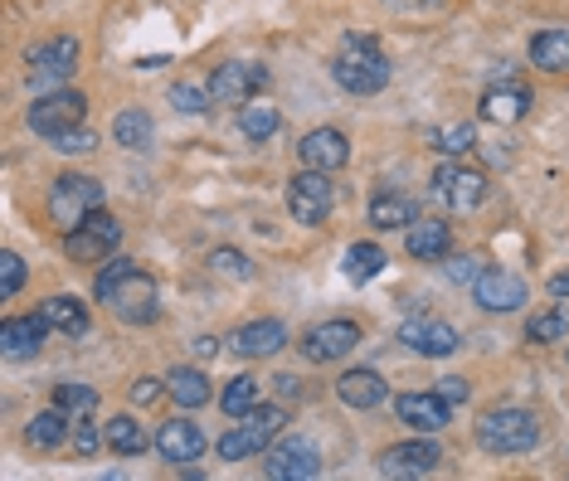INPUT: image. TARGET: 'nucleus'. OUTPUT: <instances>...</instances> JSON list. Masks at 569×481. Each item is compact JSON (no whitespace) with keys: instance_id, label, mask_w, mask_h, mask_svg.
Segmentation results:
<instances>
[{"instance_id":"obj_1","label":"nucleus","mask_w":569,"mask_h":481,"mask_svg":"<svg viewBox=\"0 0 569 481\" xmlns=\"http://www.w3.org/2000/svg\"><path fill=\"white\" fill-rule=\"evenodd\" d=\"M331 78L346 88V93H356V98H375V93H385V83H390V59H385L380 39L366 34V30L346 34L341 44H336Z\"/></svg>"},{"instance_id":"obj_2","label":"nucleus","mask_w":569,"mask_h":481,"mask_svg":"<svg viewBox=\"0 0 569 481\" xmlns=\"http://www.w3.org/2000/svg\"><path fill=\"white\" fill-rule=\"evenodd\" d=\"M540 438H546L540 413L526 404H497L477 419V448L491 458H521V452L540 448Z\"/></svg>"},{"instance_id":"obj_3","label":"nucleus","mask_w":569,"mask_h":481,"mask_svg":"<svg viewBox=\"0 0 569 481\" xmlns=\"http://www.w3.org/2000/svg\"><path fill=\"white\" fill-rule=\"evenodd\" d=\"M79 54H83V44L73 34H49L40 39V44H30L24 49V63H30V93L40 98V93H59V88H69V78L79 73Z\"/></svg>"},{"instance_id":"obj_4","label":"nucleus","mask_w":569,"mask_h":481,"mask_svg":"<svg viewBox=\"0 0 569 481\" xmlns=\"http://www.w3.org/2000/svg\"><path fill=\"white\" fill-rule=\"evenodd\" d=\"M288 428V409L282 404H258L239 423H229V433L219 438V458L224 462H249L258 452H268L278 443V433Z\"/></svg>"},{"instance_id":"obj_5","label":"nucleus","mask_w":569,"mask_h":481,"mask_svg":"<svg viewBox=\"0 0 569 481\" xmlns=\"http://www.w3.org/2000/svg\"><path fill=\"white\" fill-rule=\"evenodd\" d=\"M433 194L452 214H472L487 204L491 180H487V171H477V166L462 161V156H443V166L433 171Z\"/></svg>"},{"instance_id":"obj_6","label":"nucleus","mask_w":569,"mask_h":481,"mask_svg":"<svg viewBox=\"0 0 569 481\" xmlns=\"http://www.w3.org/2000/svg\"><path fill=\"white\" fill-rule=\"evenodd\" d=\"M102 302H108L112 317L127 321V327H151V321L161 317V288H157V278H147L141 268H127Z\"/></svg>"},{"instance_id":"obj_7","label":"nucleus","mask_w":569,"mask_h":481,"mask_svg":"<svg viewBox=\"0 0 569 481\" xmlns=\"http://www.w3.org/2000/svg\"><path fill=\"white\" fill-rule=\"evenodd\" d=\"M98 210H102V186L93 176H59L54 190H49V219H54L63 233L88 224Z\"/></svg>"},{"instance_id":"obj_8","label":"nucleus","mask_w":569,"mask_h":481,"mask_svg":"<svg viewBox=\"0 0 569 481\" xmlns=\"http://www.w3.org/2000/svg\"><path fill=\"white\" fill-rule=\"evenodd\" d=\"M24 122H30L34 137H49L54 141L59 132H69V127H83L88 122V98L79 88H59V93H40L30 102V112H24Z\"/></svg>"},{"instance_id":"obj_9","label":"nucleus","mask_w":569,"mask_h":481,"mask_svg":"<svg viewBox=\"0 0 569 481\" xmlns=\"http://www.w3.org/2000/svg\"><path fill=\"white\" fill-rule=\"evenodd\" d=\"M331 204H336V186L327 171H297L288 180V214L297 219L302 229H321L331 219Z\"/></svg>"},{"instance_id":"obj_10","label":"nucleus","mask_w":569,"mask_h":481,"mask_svg":"<svg viewBox=\"0 0 569 481\" xmlns=\"http://www.w3.org/2000/svg\"><path fill=\"white\" fill-rule=\"evenodd\" d=\"M360 341H366L360 321H351V317H331V321H317V327L302 335V345H297V350H302L307 365H336V360H346Z\"/></svg>"},{"instance_id":"obj_11","label":"nucleus","mask_w":569,"mask_h":481,"mask_svg":"<svg viewBox=\"0 0 569 481\" xmlns=\"http://www.w3.org/2000/svg\"><path fill=\"white\" fill-rule=\"evenodd\" d=\"M118 243H122V224L108 210H98L88 224L63 233V253H69L73 263H108V258L118 253Z\"/></svg>"},{"instance_id":"obj_12","label":"nucleus","mask_w":569,"mask_h":481,"mask_svg":"<svg viewBox=\"0 0 569 481\" xmlns=\"http://www.w3.org/2000/svg\"><path fill=\"white\" fill-rule=\"evenodd\" d=\"M438 462H443V448L433 443V433H419L413 443L385 448L380 462H375V472H380V477H395V481H413V477L438 472Z\"/></svg>"},{"instance_id":"obj_13","label":"nucleus","mask_w":569,"mask_h":481,"mask_svg":"<svg viewBox=\"0 0 569 481\" xmlns=\"http://www.w3.org/2000/svg\"><path fill=\"white\" fill-rule=\"evenodd\" d=\"M526 278L511 268H482L472 282V302L491 311V317H507V311H521L526 307Z\"/></svg>"},{"instance_id":"obj_14","label":"nucleus","mask_w":569,"mask_h":481,"mask_svg":"<svg viewBox=\"0 0 569 481\" xmlns=\"http://www.w3.org/2000/svg\"><path fill=\"white\" fill-rule=\"evenodd\" d=\"M268 73L263 63H243V59H229V63H219V69L210 73V93L214 102H229V108H243V102H253L258 93L268 88Z\"/></svg>"},{"instance_id":"obj_15","label":"nucleus","mask_w":569,"mask_h":481,"mask_svg":"<svg viewBox=\"0 0 569 481\" xmlns=\"http://www.w3.org/2000/svg\"><path fill=\"white\" fill-rule=\"evenodd\" d=\"M346 161H351V137L341 132V127H312L302 141H297V166H307V171H346Z\"/></svg>"},{"instance_id":"obj_16","label":"nucleus","mask_w":569,"mask_h":481,"mask_svg":"<svg viewBox=\"0 0 569 481\" xmlns=\"http://www.w3.org/2000/svg\"><path fill=\"white\" fill-rule=\"evenodd\" d=\"M399 345H409L423 360H443L462 345V335L443 317H409V321H399Z\"/></svg>"},{"instance_id":"obj_17","label":"nucleus","mask_w":569,"mask_h":481,"mask_svg":"<svg viewBox=\"0 0 569 481\" xmlns=\"http://www.w3.org/2000/svg\"><path fill=\"white\" fill-rule=\"evenodd\" d=\"M317 472H321V452H317V443H307V438H278V443L268 448L263 477H273V481H312Z\"/></svg>"},{"instance_id":"obj_18","label":"nucleus","mask_w":569,"mask_h":481,"mask_svg":"<svg viewBox=\"0 0 569 481\" xmlns=\"http://www.w3.org/2000/svg\"><path fill=\"white\" fill-rule=\"evenodd\" d=\"M395 419L409 428V433H443L452 423V404L443 394H423V389H413V394H399L395 399Z\"/></svg>"},{"instance_id":"obj_19","label":"nucleus","mask_w":569,"mask_h":481,"mask_svg":"<svg viewBox=\"0 0 569 481\" xmlns=\"http://www.w3.org/2000/svg\"><path fill=\"white\" fill-rule=\"evenodd\" d=\"M288 345V327L278 317H258V321H243V327L229 331V350L243 360H268Z\"/></svg>"},{"instance_id":"obj_20","label":"nucleus","mask_w":569,"mask_h":481,"mask_svg":"<svg viewBox=\"0 0 569 481\" xmlns=\"http://www.w3.org/2000/svg\"><path fill=\"white\" fill-rule=\"evenodd\" d=\"M530 112V88L521 78H511V69H501V83H491L482 93V117L497 127H516Z\"/></svg>"},{"instance_id":"obj_21","label":"nucleus","mask_w":569,"mask_h":481,"mask_svg":"<svg viewBox=\"0 0 569 481\" xmlns=\"http://www.w3.org/2000/svg\"><path fill=\"white\" fill-rule=\"evenodd\" d=\"M157 452L171 467H190L204 458V428L196 419H166L157 428Z\"/></svg>"},{"instance_id":"obj_22","label":"nucleus","mask_w":569,"mask_h":481,"mask_svg":"<svg viewBox=\"0 0 569 481\" xmlns=\"http://www.w3.org/2000/svg\"><path fill=\"white\" fill-rule=\"evenodd\" d=\"M44 341H49V321L40 317V311L0 321V355H6V360H30V355H40Z\"/></svg>"},{"instance_id":"obj_23","label":"nucleus","mask_w":569,"mask_h":481,"mask_svg":"<svg viewBox=\"0 0 569 481\" xmlns=\"http://www.w3.org/2000/svg\"><path fill=\"white\" fill-rule=\"evenodd\" d=\"M405 253L413 263H443L452 253V229L448 219H413L405 229Z\"/></svg>"},{"instance_id":"obj_24","label":"nucleus","mask_w":569,"mask_h":481,"mask_svg":"<svg viewBox=\"0 0 569 481\" xmlns=\"http://www.w3.org/2000/svg\"><path fill=\"white\" fill-rule=\"evenodd\" d=\"M336 399H341L346 409H360V413H370V409H380L385 399H390V384H385V374L380 370H346L341 380H336Z\"/></svg>"},{"instance_id":"obj_25","label":"nucleus","mask_w":569,"mask_h":481,"mask_svg":"<svg viewBox=\"0 0 569 481\" xmlns=\"http://www.w3.org/2000/svg\"><path fill=\"white\" fill-rule=\"evenodd\" d=\"M413 219H423V210L405 190H380L370 200V229H409Z\"/></svg>"},{"instance_id":"obj_26","label":"nucleus","mask_w":569,"mask_h":481,"mask_svg":"<svg viewBox=\"0 0 569 481\" xmlns=\"http://www.w3.org/2000/svg\"><path fill=\"white\" fill-rule=\"evenodd\" d=\"M40 317L49 321V331L69 335V341L88 335V307L79 302V297H69V292H59V297H49V302H40Z\"/></svg>"},{"instance_id":"obj_27","label":"nucleus","mask_w":569,"mask_h":481,"mask_svg":"<svg viewBox=\"0 0 569 481\" xmlns=\"http://www.w3.org/2000/svg\"><path fill=\"white\" fill-rule=\"evenodd\" d=\"M73 438V419L63 409H44V413H34L30 428H24V443H30L34 452H54L63 448Z\"/></svg>"},{"instance_id":"obj_28","label":"nucleus","mask_w":569,"mask_h":481,"mask_svg":"<svg viewBox=\"0 0 569 481\" xmlns=\"http://www.w3.org/2000/svg\"><path fill=\"white\" fill-rule=\"evenodd\" d=\"M102 428H108V452H118V458H141V452L157 443V438L147 433V423H137L132 413H112Z\"/></svg>"},{"instance_id":"obj_29","label":"nucleus","mask_w":569,"mask_h":481,"mask_svg":"<svg viewBox=\"0 0 569 481\" xmlns=\"http://www.w3.org/2000/svg\"><path fill=\"white\" fill-rule=\"evenodd\" d=\"M526 54L540 73H569V30H536Z\"/></svg>"},{"instance_id":"obj_30","label":"nucleus","mask_w":569,"mask_h":481,"mask_svg":"<svg viewBox=\"0 0 569 481\" xmlns=\"http://www.w3.org/2000/svg\"><path fill=\"white\" fill-rule=\"evenodd\" d=\"M385 268H390V253H385L380 243H370V239L351 243V249H346V258H341V272L356 282V288H366V282H375Z\"/></svg>"},{"instance_id":"obj_31","label":"nucleus","mask_w":569,"mask_h":481,"mask_svg":"<svg viewBox=\"0 0 569 481\" xmlns=\"http://www.w3.org/2000/svg\"><path fill=\"white\" fill-rule=\"evenodd\" d=\"M112 141H118L122 151H151V141H157L151 112L147 108H122L118 122H112Z\"/></svg>"},{"instance_id":"obj_32","label":"nucleus","mask_w":569,"mask_h":481,"mask_svg":"<svg viewBox=\"0 0 569 481\" xmlns=\"http://www.w3.org/2000/svg\"><path fill=\"white\" fill-rule=\"evenodd\" d=\"M166 389H171V399L180 409H204L214 399V389H210V380H204V370H190V365H180V370H171L166 374Z\"/></svg>"},{"instance_id":"obj_33","label":"nucleus","mask_w":569,"mask_h":481,"mask_svg":"<svg viewBox=\"0 0 569 481\" xmlns=\"http://www.w3.org/2000/svg\"><path fill=\"white\" fill-rule=\"evenodd\" d=\"M239 132L249 141H273L282 132V112L273 108V102H243L239 108Z\"/></svg>"},{"instance_id":"obj_34","label":"nucleus","mask_w":569,"mask_h":481,"mask_svg":"<svg viewBox=\"0 0 569 481\" xmlns=\"http://www.w3.org/2000/svg\"><path fill=\"white\" fill-rule=\"evenodd\" d=\"M258 394H263V384L253 374H234V380L219 389V409H224V419H243L249 409H258Z\"/></svg>"},{"instance_id":"obj_35","label":"nucleus","mask_w":569,"mask_h":481,"mask_svg":"<svg viewBox=\"0 0 569 481\" xmlns=\"http://www.w3.org/2000/svg\"><path fill=\"white\" fill-rule=\"evenodd\" d=\"M526 341L530 345H560V341H569V317H565V311H555V307L536 311V317L526 321Z\"/></svg>"},{"instance_id":"obj_36","label":"nucleus","mask_w":569,"mask_h":481,"mask_svg":"<svg viewBox=\"0 0 569 481\" xmlns=\"http://www.w3.org/2000/svg\"><path fill=\"white\" fill-rule=\"evenodd\" d=\"M429 141H433V151H443V156H468V151H477V127L472 122H443L429 132Z\"/></svg>"},{"instance_id":"obj_37","label":"nucleus","mask_w":569,"mask_h":481,"mask_svg":"<svg viewBox=\"0 0 569 481\" xmlns=\"http://www.w3.org/2000/svg\"><path fill=\"white\" fill-rule=\"evenodd\" d=\"M54 409H63L69 419H88V413L98 409V389H93V384L63 380V384H54Z\"/></svg>"},{"instance_id":"obj_38","label":"nucleus","mask_w":569,"mask_h":481,"mask_svg":"<svg viewBox=\"0 0 569 481\" xmlns=\"http://www.w3.org/2000/svg\"><path fill=\"white\" fill-rule=\"evenodd\" d=\"M171 108H176V112H186V117L210 112V108H214L210 83H204V88H196V83H171Z\"/></svg>"},{"instance_id":"obj_39","label":"nucleus","mask_w":569,"mask_h":481,"mask_svg":"<svg viewBox=\"0 0 569 481\" xmlns=\"http://www.w3.org/2000/svg\"><path fill=\"white\" fill-rule=\"evenodd\" d=\"M24 278H30V268H24V258L16 249L0 253V302H10V297H20Z\"/></svg>"},{"instance_id":"obj_40","label":"nucleus","mask_w":569,"mask_h":481,"mask_svg":"<svg viewBox=\"0 0 569 481\" xmlns=\"http://www.w3.org/2000/svg\"><path fill=\"white\" fill-rule=\"evenodd\" d=\"M102 448H108V428H98L93 413H88V419H73V452H79V458H98Z\"/></svg>"},{"instance_id":"obj_41","label":"nucleus","mask_w":569,"mask_h":481,"mask_svg":"<svg viewBox=\"0 0 569 481\" xmlns=\"http://www.w3.org/2000/svg\"><path fill=\"white\" fill-rule=\"evenodd\" d=\"M210 268L219 272V278H234V282H249L253 278V258L239 253V249H214L210 253Z\"/></svg>"},{"instance_id":"obj_42","label":"nucleus","mask_w":569,"mask_h":481,"mask_svg":"<svg viewBox=\"0 0 569 481\" xmlns=\"http://www.w3.org/2000/svg\"><path fill=\"white\" fill-rule=\"evenodd\" d=\"M98 147V132H93V127H69V132H59L54 137V151L59 156H88V151H93Z\"/></svg>"},{"instance_id":"obj_43","label":"nucleus","mask_w":569,"mask_h":481,"mask_svg":"<svg viewBox=\"0 0 569 481\" xmlns=\"http://www.w3.org/2000/svg\"><path fill=\"white\" fill-rule=\"evenodd\" d=\"M127 268H137L132 258H108V268H102V272H98V282H93V297H98V302H102V297L112 292V282H118Z\"/></svg>"},{"instance_id":"obj_44","label":"nucleus","mask_w":569,"mask_h":481,"mask_svg":"<svg viewBox=\"0 0 569 481\" xmlns=\"http://www.w3.org/2000/svg\"><path fill=\"white\" fill-rule=\"evenodd\" d=\"M161 394H171V389H166V380H151V374H141V380L132 384V404L137 409H147V404H157Z\"/></svg>"},{"instance_id":"obj_45","label":"nucleus","mask_w":569,"mask_h":481,"mask_svg":"<svg viewBox=\"0 0 569 481\" xmlns=\"http://www.w3.org/2000/svg\"><path fill=\"white\" fill-rule=\"evenodd\" d=\"M443 263H448V278L452 282H468V288L477 282V272H482V268H477V258H468V253H448Z\"/></svg>"},{"instance_id":"obj_46","label":"nucleus","mask_w":569,"mask_h":481,"mask_svg":"<svg viewBox=\"0 0 569 481\" xmlns=\"http://www.w3.org/2000/svg\"><path fill=\"white\" fill-rule=\"evenodd\" d=\"M438 394H443L448 404L458 409V404H468V399H472V384L462 380V374H448V380H438Z\"/></svg>"},{"instance_id":"obj_47","label":"nucleus","mask_w":569,"mask_h":481,"mask_svg":"<svg viewBox=\"0 0 569 481\" xmlns=\"http://www.w3.org/2000/svg\"><path fill=\"white\" fill-rule=\"evenodd\" d=\"M273 389H278V399H288V404L292 399H302V380H297V374H278Z\"/></svg>"},{"instance_id":"obj_48","label":"nucleus","mask_w":569,"mask_h":481,"mask_svg":"<svg viewBox=\"0 0 569 481\" xmlns=\"http://www.w3.org/2000/svg\"><path fill=\"white\" fill-rule=\"evenodd\" d=\"M196 355H200V360H214V355H219V341H214V335H200V341H196Z\"/></svg>"},{"instance_id":"obj_49","label":"nucleus","mask_w":569,"mask_h":481,"mask_svg":"<svg viewBox=\"0 0 569 481\" xmlns=\"http://www.w3.org/2000/svg\"><path fill=\"white\" fill-rule=\"evenodd\" d=\"M550 292H555V297H569V268H560V272L550 278Z\"/></svg>"}]
</instances>
